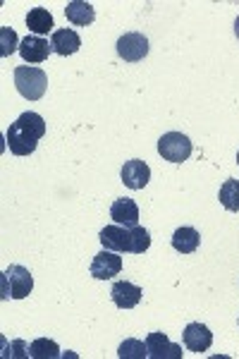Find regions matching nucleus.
<instances>
[{
  "label": "nucleus",
  "mask_w": 239,
  "mask_h": 359,
  "mask_svg": "<svg viewBox=\"0 0 239 359\" xmlns=\"http://www.w3.org/2000/svg\"><path fill=\"white\" fill-rule=\"evenodd\" d=\"M146 350L151 359H182V345L170 343L165 333H149L146 335Z\"/></svg>",
  "instance_id": "nucleus-7"
},
{
  "label": "nucleus",
  "mask_w": 239,
  "mask_h": 359,
  "mask_svg": "<svg viewBox=\"0 0 239 359\" xmlns=\"http://www.w3.org/2000/svg\"><path fill=\"white\" fill-rule=\"evenodd\" d=\"M50 53H53V46L43 36H34L32 34V36L20 41V55L25 62H43V60H48Z\"/></svg>",
  "instance_id": "nucleus-9"
},
{
  "label": "nucleus",
  "mask_w": 239,
  "mask_h": 359,
  "mask_svg": "<svg viewBox=\"0 0 239 359\" xmlns=\"http://www.w3.org/2000/svg\"><path fill=\"white\" fill-rule=\"evenodd\" d=\"M220 204L227 208L230 213H239V180H225L220 184V194H218Z\"/></svg>",
  "instance_id": "nucleus-18"
},
{
  "label": "nucleus",
  "mask_w": 239,
  "mask_h": 359,
  "mask_svg": "<svg viewBox=\"0 0 239 359\" xmlns=\"http://www.w3.org/2000/svg\"><path fill=\"white\" fill-rule=\"evenodd\" d=\"M65 17L67 22H72L74 27H89L93 20H96V13H93V5L84 3V0H72L65 8Z\"/></svg>",
  "instance_id": "nucleus-16"
},
{
  "label": "nucleus",
  "mask_w": 239,
  "mask_h": 359,
  "mask_svg": "<svg viewBox=\"0 0 239 359\" xmlns=\"http://www.w3.org/2000/svg\"><path fill=\"white\" fill-rule=\"evenodd\" d=\"M235 34H237V39H239V17L235 20Z\"/></svg>",
  "instance_id": "nucleus-23"
},
{
  "label": "nucleus",
  "mask_w": 239,
  "mask_h": 359,
  "mask_svg": "<svg viewBox=\"0 0 239 359\" xmlns=\"http://www.w3.org/2000/svg\"><path fill=\"white\" fill-rule=\"evenodd\" d=\"M98 240H101L103 249H110V252H118V254H125L130 252L132 247V237H130V228L125 225H106V228L98 233Z\"/></svg>",
  "instance_id": "nucleus-6"
},
{
  "label": "nucleus",
  "mask_w": 239,
  "mask_h": 359,
  "mask_svg": "<svg viewBox=\"0 0 239 359\" xmlns=\"http://www.w3.org/2000/svg\"><path fill=\"white\" fill-rule=\"evenodd\" d=\"M34 290V278L29 273V269L25 266H8L3 271V297H13V299H25L27 294H32Z\"/></svg>",
  "instance_id": "nucleus-3"
},
{
  "label": "nucleus",
  "mask_w": 239,
  "mask_h": 359,
  "mask_svg": "<svg viewBox=\"0 0 239 359\" xmlns=\"http://www.w3.org/2000/svg\"><path fill=\"white\" fill-rule=\"evenodd\" d=\"M115 48L125 62H142L149 55V39L139 32H127L118 39Z\"/></svg>",
  "instance_id": "nucleus-5"
},
{
  "label": "nucleus",
  "mask_w": 239,
  "mask_h": 359,
  "mask_svg": "<svg viewBox=\"0 0 239 359\" xmlns=\"http://www.w3.org/2000/svg\"><path fill=\"white\" fill-rule=\"evenodd\" d=\"M184 345L189 352H206L211 350L213 345V333L208 331V326H203V323H189V326L184 328Z\"/></svg>",
  "instance_id": "nucleus-11"
},
{
  "label": "nucleus",
  "mask_w": 239,
  "mask_h": 359,
  "mask_svg": "<svg viewBox=\"0 0 239 359\" xmlns=\"http://www.w3.org/2000/svg\"><path fill=\"white\" fill-rule=\"evenodd\" d=\"M142 294L144 290L139 285H134L130 280H118L110 290V297L113 302L120 306V309H134L139 302H142Z\"/></svg>",
  "instance_id": "nucleus-12"
},
{
  "label": "nucleus",
  "mask_w": 239,
  "mask_h": 359,
  "mask_svg": "<svg viewBox=\"0 0 239 359\" xmlns=\"http://www.w3.org/2000/svg\"><path fill=\"white\" fill-rule=\"evenodd\" d=\"M130 237H132V247H130L132 254H144L151 247V235L146 228H142V225L130 228Z\"/></svg>",
  "instance_id": "nucleus-21"
},
{
  "label": "nucleus",
  "mask_w": 239,
  "mask_h": 359,
  "mask_svg": "<svg viewBox=\"0 0 239 359\" xmlns=\"http://www.w3.org/2000/svg\"><path fill=\"white\" fill-rule=\"evenodd\" d=\"M122 271V259L118 252H110V249H103L101 254L93 257L91 264V276L98 278V280H110V278L120 276Z\"/></svg>",
  "instance_id": "nucleus-8"
},
{
  "label": "nucleus",
  "mask_w": 239,
  "mask_h": 359,
  "mask_svg": "<svg viewBox=\"0 0 239 359\" xmlns=\"http://www.w3.org/2000/svg\"><path fill=\"white\" fill-rule=\"evenodd\" d=\"M29 355L34 359H55V357H60V347L48 338H39L29 345Z\"/></svg>",
  "instance_id": "nucleus-19"
},
{
  "label": "nucleus",
  "mask_w": 239,
  "mask_h": 359,
  "mask_svg": "<svg viewBox=\"0 0 239 359\" xmlns=\"http://www.w3.org/2000/svg\"><path fill=\"white\" fill-rule=\"evenodd\" d=\"M118 357L120 359H146L149 357V350H146V343L137 338H127L125 343L118 347Z\"/></svg>",
  "instance_id": "nucleus-20"
},
{
  "label": "nucleus",
  "mask_w": 239,
  "mask_h": 359,
  "mask_svg": "<svg viewBox=\"0 0 239 359\" xmlns=\"http://www.w3.org/2000/svg\"><path fill=\"white\" fill-rule=\"evenodd\" d=\"M194 151L191 139L182 135V132H168L158 139V154L170 163H184L186 158Z\"/></svg>",
  "instance_id": "nucleus-4"
},
{
  "label": "nucleus",
  "mask_w": 239,
  "mask_h": 359,
  "mask_svg": "<svg viewBox=\"0 0 239 359\" xmlns=\"http://www.w3.org/2000/svg\"><path fill=\"white\" fill-rule=\"evenodd\" d=\"M0 53H3V57H8V55H13L15 53V48H20V41H17V34H15V29H10V27H3L0 29Z\"/></svg>",
  "instance_id": "nucleus-22"
},
{
  "label": "nucleus",
  "mask_w": 239,
  "mask_h": 359,
  "mask_svg": "<svg viewBox=\"0 0 239 359\" xmlns=\"http://www.w3.org/2000/svg\"><path fill=\"white\" fill-rule=\"evenodd\" d=\"M50 46H53V53L57 55H74L81 46V39L74 29H55L53 36H50Z\"/></svg>",
  "instance_id": "nucleus-14"
},
{
  "label": "nucleus",
  "mask_w": 239,
  "mask_h": 359,
  "mask_svg": "<svg viewBox=\"0 0 239 359\" xmlns=\"http://www.w3.org/2000/svg\"><path fill=\"white\" fill-rule=\"evenodd\" d=\"M120 177H122V182H125V187L144 189L149 184V180H151V168L144 163V161L132 158V161H127V163L122 165Z\"/></svg>",
  "instance_id": "nucleus-10"
},
{
  "label": "nucleus",
  "mask_w": 239,
  "mask_h": 359,
  "mask_svg": "<svg viewBox=\"0 0 239 359\" xmlns=\"http://www.w3.org/2000/svg\"><path fill=\"white\" fill-rule=\"evenodd\" d=\"M27 27L34 36H46V34L53 32V15L46 8H32L27 15Z\"/></svg>",
  "instance_id": "nucleus-15"
},
{
  "label": "nucleus",
  "mask_w": 239,
  "mask_h": 359,
  "mask_svg": "<svg viewBox=\"0 0 239 359\" xmlns=\"http://www.w3.org/2000/svg\"><path fill=\"white\" fill-rule=\"evenodd\" d=\"M237 163H239V154H237Z\"/></svg>",
  "instance_id": "nucleus-24"
},
{
  "label": "nucleus",
  "mask_w": 239,
  "mask_h": 359,
  "mask_svg": "<svg viewBox=\"0 0 239 359\" xmlns=\"http://www.w3.org/2000/svg\"><path fill=\"white\" fill-rule=\"evenodd\" d=\"M201 245V235L194 228H177L172 233V249L179 254H191Z\"/></svg>",
  "instance_id": "nucleus-17"
},
{
  "label": "nucleus",
  "mask_w": 239,
  "mask_h": 359,
  "mask_svg": "<svg viewBox=\"0 0 239 359\" xmlns=\"http://www.w3.org/2000/svg\"><path fill=\"white\" fill-rule=\"evenodd\" d=\"M15 86L20 96H25L27 101H39V98L46 96V89H48V74L41 67L22 65L15 69Z\"/></svg>",
  "instance_id": "nucleus-2"
},
{
  "label": "nucleus",
  "mask_w": 239,
  "mask_h": 359,
  "mask_svg": "<svg viewBox=\"0 0 239 359\" xmlns=\"http://www.w3.org/2000/svg\"><path fill=\"white\" fill-rule=\"evenodd\" d=\"M46 135V123L39 113H22L13 125L5 132L8 139V149L15 156H29L36 151L39 139Z\"/></svg>",
  "instance_id": "nucleus-1"
},
{
  "label": "nucleus",
  "mask_w": 239,
  "mask_h": 359,
  "mask_svg": "<svg viewBox=\"0 0 239 359\" xmlns=\"http://www.w3.org/2000/svg\"><path fill=\"white\" fill-rule=\"evenodd\" d=\"M110 218H113L118 225H125V228H134L139 225V206L134 199H115L113 206H110Z\"/></svg>",
  "instance_id": "nucleus-13"
}]
</instances>
